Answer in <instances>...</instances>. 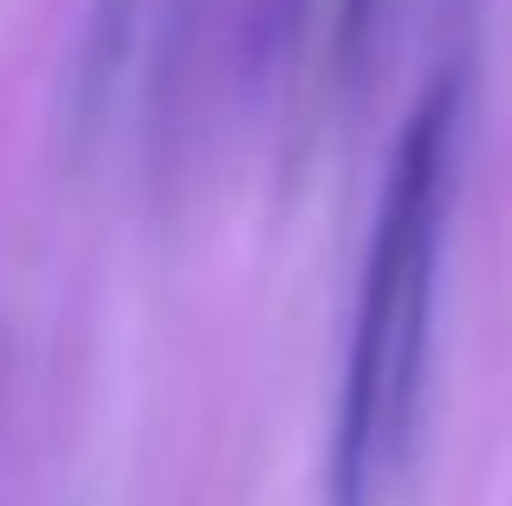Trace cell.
Wrapping results in <instances>:
<instances>
[{"mask_svg":"<svg viewBox=\"0 0 512 506\" xmlns=\"http://www.w3.org/2000/svg\"><path fill=\"white\" fill-rule=\"evenodd\" d=\"M461 117H467V59L454 52L422 85L415 111L402 117L383 169L357 318H350V344H344L338 409H331L325 506H376L383 481L409 455L415 416H422V383H428L435 266H441V234H448Z\"/></svg>","mask_w":512,"mask_h":506,"instance_id":"obj_1","label":"cell"},{"mask_svg":"<svg viewBox=\"0 0 512 506\" xmlns=\"http://www.w3.org/2000/svg\"><path fill=\"white\" fill-rule=\"evenodd\" d=\"M312 7H318V0H266V13H260L266 46H292V39H299V26L312 20Z\"/></svg>","mask_w":512,"mask_h":506,"instance_id":"obj_2","label":"cell"}]
</instances>
